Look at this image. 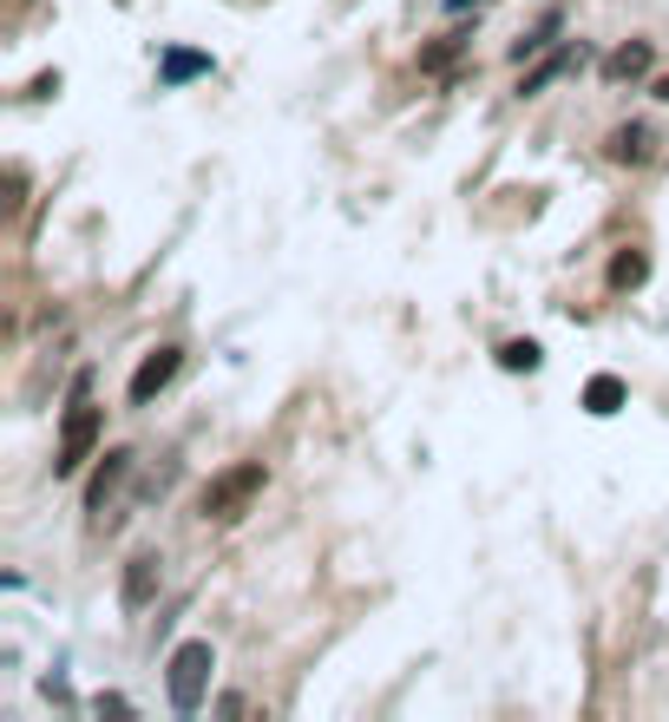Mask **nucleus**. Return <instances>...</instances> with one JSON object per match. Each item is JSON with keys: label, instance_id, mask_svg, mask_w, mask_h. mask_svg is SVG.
<instances>
[{"label": "nucleus", "instance_id": "12", "mask_svg": "<svg viewBox=\"0 0 669 722\" xmlns=\"http://www.w3.org/2000/svg\"><path fill=\"white\" fill-rule=\"evenodd\" d=\"M643 277H650V257H643L637 243L610 257V289H637V283H643Z\"/></svg>", "mask_w": 669, "mask_h": 722}, {"label": "nucleus", "instance_id": "18", "mask_svg": "<svg viewBox=\"0 0 669 722\" xmlns=\"http://www.w3.org/2000/svg\"><path fill=\"white\" fill-rule=\"evenodd\" d=\"M657 99H663V106H669V72H663V79H657Z\"/></svg>", "mask_w": 669, "mask_h": 722}, {"label": "nucleus", "instance_id": "15", "mask_svg": "<svg viewBox=\"0 0 669 722\" xmlns=\"http://www.w3.org/2000/svg\"><path fill=\"white\" fill-rule=\"evenodd\" d=\"M551 40H558V13H545V20H538V27H531V33H525L519 47H513V60H538V53H545V47H551Z\"/></svg>", "mask_w": 669, "mask_h": 722}, {"label": "nucleus", "instance_id": "7", "mask_svg": "<svg viewBox=\"0 0 669 722\" xmlns=\"http://www.w3.org/2000/svg\"><path fill=\"white\" fill-rule=\"evenodd\" d=\"M650 151H657V132L637 126V119L610 132V164H650Z\"/></svg>", "mask_w": 669, "mask_h": 722}, {"label": "nucleus", "instance_id": "1", "mask_svg": "<svg viewBox=\"0 0 669 722\" xmlns=\"http://www.w3.org/2000/svg\"><path fill=\"white\" fill-rule=\"evenodd\" d=\"M99 447V408H92V368L73 374V401H67V421H60V460H53V480H73L79 467L92 460Z\"/></svg>", "mask_w": 669, "mask_h": 722}, {"label": "nucleus", "instance_id": "2", "mask_svg": "<svg viewBox=\"0 0 669 722\" xmlns=\"http://www.w3.org/2000/svg\"><path fill=\"white\" fill-rule=\"evenodd\" d=\"M270 487V467L263 460H236V467H223L217 480L204 487V500H197V519H211V525H236L250 505H256V493Z\"/></svg>", "mask_w": 669, "mask_h": 722}, {"label": "nucleus", "instance_id": "10", "mask_svg": "<svg viewBox=\"0 0 669 722\" xmlns=\"http://www.w3.org/2000/svg\"><path fill=\"white\" fill-rule=\"evenodd\" d=\"M624 401H630V388H624L617 374H591V388H585V408H591L597 421H604V414H617Z\"/></svg>", "mask_w": 669, "mask_h": 722}, {"label": "nucleus", "instance_id": "3", "mask_svg": "<svg viewBox=\"0 0 669 722\" xmlns=\"http://www.w3.org/2000/svg\"><path fill=\"white\" fill-rule=\"evenodd\" d=\"M211 670H217V650L204 644V638H191V644L171 650V663H164V690H171V710H178V716H197V710H204Z\"/></svg>", "mask_w": 669, "mask_h": 722}, {"label": "nucleus", "instance_id": "13", "mask_svg": "<svg viewBox=\"0 0 669 722\" xmlns=\"http://www.w3.org/2000/svg\"><path fill=\"white\" fill-rule=\"evenodd\" d=\"M538 361H545V349H538L531 335H513V342H499V368H506V374H531Z\"/></svg>", "mask_w": 669, "mask_h": 722}, {"label": "nucleus", "instance_id": "9", "mask_svg": "<svg viewBox=\"0 0 669 722\" xmlns=\"http://www.w3.org/2000/svg\"><path fill=\"white\" fill-rule=\"evenodd\" d=\"M211 67H217L211 53H191V47H171V53L158 60V79H164V86H184V79H204V72H211Z\"/></svg>", "mask_w": 669, "mask_h": 722}, {"label": "nucleus", "instance_id": "5", "mask_svg": "<svg viewBox=\"0 0 669 722\" xmlns=\"http://www.w3.org/2000/svg\"><path fill=\"white\" fill-rule=\"evenodd\" d=\"M158 584H164V559L158 552H132L125 559V578H119V604L125 611H145L151 598H158Z\"/></svg>", "mask_w": 669, "mask_h": 722}, {"label": "nucleus", "instance_id": "11", "mask_svg": "<svg viewBox=\"0 0 669 722\" xmlns=\"http://www.w3.org/2000/svg\"><path fill=\"white\" fill-rule=\"evenodd\" d=\"M571 60H578V53H545V60H538V67L519 79V99H538V92H545L558 72H571Z\"/></svg>", "mask_w": 669, "mask_h": 722}, {"label": "nucleus", "instance_id": "6", "mask_svg": "<svg viewBox=\"0 0 669 722\" xmlns=\"http://www.w3.org/2000/svg\"><path fill=\"white\" fill-rule=\"evenodd\" d=\"M132 480V447H112L105 460H99V473H92V487H85V512H105V500L119 493Z\"/></svg>", "mask_w": 669, "mask_h": 722}, {"label": "nucleus", "instance_id": "16", "mask_svg": "<svg viewBox=\"0 0 669 722\" xmlns=\"http://www.w3.org/2000/svg\"><path fill=\"white\" fill-rule=\"evenodd\" d=\"M92 710H99V716H132V703H125V696H92Z\"/></svg>", "mask_w": 669, "mask_h": 722}, {"label": "nucleus", "instance_id": "17", "mask_svg": "<svg viewBox=\"0 0 669 722\" xmlns=\"http://www.w3.org/2000/svg\"><path fill=\"white\" fill-rule=\"evenodd\" d=\"M466 7H486V0H446V13H466Z\"/></svg>", "mask_w": 669, "mask_h": 722}, {"label": "nucleus", "instance_id": "8", "mask_svg": "<svg viewBox=\"0 0 669 722\" xmlns=\"http://www.w3.org/2000/svg\"><path fill=\"white\" fill-rule=\"evenodd\" d=\"M650 67H657V47H650V40H630V47H617V53L604 60V72H610L617 86H624V79H643Z\"/></svg>", "mask_w": 669, "mask_h": 722}, {"label": "nucleus", "instance_id": "14", "mask_svg": "<svg viewBox=\"0 0 669 722\" xmlns=\"http://www.w3.org/2000/svg\"><path fill=\"white\" fill-rule=\"evenodd\" d=\"M459 53H466V33H446L434 47H420V72H453L459 67Z\"/></svg>", "mask_w": 669, "mask_h": 722}, {"label": "nucleus", "instance_id": "4", "mask_svg": "<svg viewBox=\"0 0 669 722\" xmlns=\"http://www.w3.org/2000/svg\"><path fill=\"white\" fill-rule=\"evenodd\" d=\"M178 368H184V349H178V342H158V349L139 361V374H132V408H151V401L178 381Z\"/></svg>", "mask_w": 669, "mask_h": 722}]
</instances>
